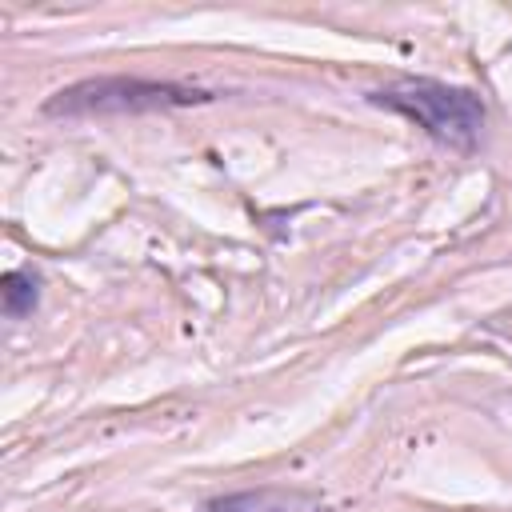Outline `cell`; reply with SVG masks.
Instances as JSON below:
<instances>
[{
    "label": "cell",
    "mask_w": 512,
    "mask_h": 512,
    "mask_svg": "<svg viewBox=\"0 0 512 512\" xmlns=\"http://www.w3.org/2000/svg\"><path fill=\"white\" fill-rule=\"evenodd\" d=\"M208 100V92L172 84V80H140V76H100V80H80L72 88H60L48 96L44 112L48 116H124V112H156V108H180Z\"/></svg>",
    "instance_id": "cell-2"
},
{
    "label": "cell",
    "mask_w": 512,
    "mask_h": 512,
    "mask_svg": "<svg viewBox=\"0 0 512 512\" xmlns=\"http://www.w3.org/2000/svg\"><path fill=\"white\" fill-rule=\"evenodd\" d=\"M372 100L400 112L404 120H412L420 132H428L436 144H444L452 152H476L484 140L488 108L468 88L428 80V76H404V80H392L388 88L372 92Z\"/></svg>",
    "instance_id": "cell-1"
},
{
    "label": "cell",
    "mask_w": 512,
    "mask_h": 512,
    "mask_svg": "<svg viewBox=\"0 0 512 512\" xmlns=\"http://www.w3.org/2000/svg\"><path fill=\"white\" fill-rule=\"evenodd\" d=\"M40 300V276L32 268H12L4 276V316L8 320H24Z\"/></svg>",
    "instance_id": "cell-4"
},
{
    "label": "cell",
    "mask_w": 512,
    "mask_h": 512,
    "mask_svg": "<svg viewBox=\"0 0 512 512\" xmlns=\"http://www.w3.org/2000/svg\"><path fill=\"white\" fill-rule=\"evenodd\" d=\"M204 512H324V504L296 488H256V492H232L204 504Z\"/></svg>",
    "instance_id": "cell-3"
}]
</instances>
